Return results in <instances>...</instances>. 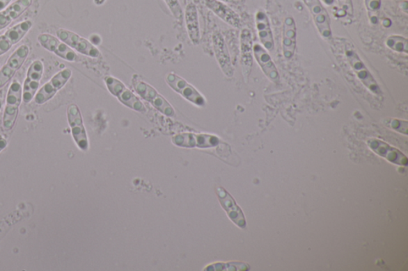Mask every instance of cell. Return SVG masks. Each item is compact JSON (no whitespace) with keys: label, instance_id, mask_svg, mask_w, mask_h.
<instances>
[{"label":"cell","instance_id":"31","mask_svg":"<svg viewBox=\"0 0 408 271\" xmlns=\"http://www.w3.org/2000/svg\"><path fill=\"white\" fill-rule=\"evenodd\" d=\"M13 0H0V10L6 8Z\"/></svg>","mask_w":408,"mask_h":271},{"label":"cell","instance_id":"7","mask_svg":"<svg viewBox=\"0 0 408 271\" xmlns=\"http://www.w3.org/2000/svg\"><path fill=\"white\" fill-rule=\"evenodd\" d=\"M165 81L169 87L172 88L175 92L179 93L187 101L198 107L205 106L207 104L205 98L198 92L195 87H193L181 76L174 73H170L165 77Z\"/></svg>","mask_w":408,"mask_h":271},{"label":"cell","instance_id":"29","mask_svg":"<svg viewBox=\"0 0 408 271\" xmlns=\"http://www.w3.org/2000/svg\"><path fill=\"white\" fill-rule=\"evenodd\" d=\"M164 2L166 3L175 19L180 20L183 18V10H182L179 0H164Z\"/></svg>","mask_w":408,"mask_h":271},{"label":"cell","instance_id":"20","mask_svg":"<svg viewBox=\"0 0 408 271\" xmlns=\"http://www.w3.org/2000/svg\"><path fill=\"white\" fill-rule=\"evenodd\" d=\"M256 24L259 40L268 52L274 49V40L269 19L266 13L258 10L256 15Z\"/></svg>","mask_w":408,"mask_h":271},{"label":"cell","instance_id":"23","mask_svg":"<svg viewBox=\"0 0 408 271\" xmlns=\"http://www.w3.org/2000/svg\"><path fill=\"white\" fill-rule=\"evenodd\" d=\"M34 0H16L6 8L0 12V31L6 28L13 22L17 19L23 14Z\"/></svg>","mask_w":408,"mask_h":271},{"label":"cell","instance_id":"21","mask_svg":"<svg viewBox=\"0 0 408 271\" xmlns=\"http://www.w3.org/2000/svg\"><path fill=\"white\" fill-rule=\"evenodd\" d=\"M204 3H205L208 9H210L214 14H216L226 24L235 27V28L241 27L242 22L239 15L229 8L228 5L219 1V0H204Z\"/></svg>","mask_w":408,"mask_h":271},{"label":"cell","instance_id":"35","mask_svg":"<svg viewBox=\"0 0 408 271\" xmlns=\"http://www.w3.org/2000/svg\"><path fill=\"white\" fill-rule=\"evenodd\" d=\"M2 106H3V103L1 101H0V110H1Z\"/></svg>","mask_w":408,"mask_h":271},{"label":"cell","instance_id":"34","mask_svg":"<svg viewBox=\"0 0 408 271\" xmlns=\"http://www.w3.org/2000/svg\"><path fill=\"white\" fill-rule=\"evenodd\" d=\"M107 2V0H93V3H95L97 6H102L104 3Z\"/></svg>","mask_w":408,"mask_h":271},{"label":"cell","instance_id":"30","mask_svg":"<svg viewBox=\"0 0 408 271\" xmlns=\"http://www.w3.org/2000/svg\"><path fill=\"white\" fill-rule=\"evenodd\" d=\"M338 3V6L343 12L352 17L354 14V4H352V0H335Z\"/></svg>","mask_w":408,"mask_h":271},{"label":"cell","instance_id":"27","mask_svg":"<svg viewBox=\"0 0 408 271\" xmlns=\"http://www.w3.org/2000/svg\"><path fill=\"white\" fill-rule=\"evenodd\" d=\"M382 0H365L368 18L372 24L378 23V14L382 8Z\"/></svg>","mask_w":408,"mask_h":271},{"label":"cell","instance_id":"32","mask_svg":"<svg viewBox=\"0 0 408 271\" xmlns=\"http://www.w3.org/2000/svg\"><path fill=\"white\" fill-rule=\"evenodd\" d=\"M8 146V141L3 138H0V152L3 151Z\"/></svg>","mask_w":408,"mask_h":271},{"label":"cell","instance_id":"15","mask_svg":"<svg viewBox=\"0 0 408 271\" xmlns=\"http://www.w3.org/2000/svg\"><path fill=\"white\" fill-rule=\"evenodd\" d=\"M33 26L31 20L22 22L0 36V56L6 54L15 44L23 40Z\"/></svg>","mask_w":408,"mask_h":271},{"label":"cell","instance_id":"25","mask_svg":"<svg viewBox=\"0 0 408 271\" xmlns=\"http://www.w3.org/2000/svg\"><path fill=\"white\" fill-rule=\"evenodd\" d=\"M385 44L387 47L394 52L405 54L406 55L408 54L407 38L404 36L397 35H391L387 38Z\"/></svg>","mask_w":408,"mask_h":271},{"label":"cell","instance_id":"4","mask_svg":"<svg viewBox=\"0 0 408 271\" xmlns=\"http://www.w3.org/2000/svg\"><path fill=\"white\" fill-rule=\"evenodd\" d=\"M22 99H23V88L20 83L15 81L8 88L6 107L3 116V127L5 131L12 130L17 120Z\"/></svg>","mask_w":408,"mask_h":271},{"label":"cell","instance_id":"17","mask_svg":"<svg viewBox=\"0 0 408 271\" xmlns=\"http://www.w3.org/2000/svg\"><path fill=\"white\" fill-rule=\"evenodd\" d=\"M216 190L219 201L225 211L227 212L229 218L240 228L245 229L246 222L244 214L242 212L241 208L237 206L234 198L221 186H217Z\"/></svg>","mask_w":408,"mask_h":271},{"label":"cell","instance_id":"14","mask_svg":"<svg viewBox=\"0 0 408 271\" xmlns=\"http://www.w3.org/2000/svg\"><path fill=\"white\" fill-rule=\"evenodd\" d=\"M368 146L371 150L378 154L379 156L387 159L390 163L399 165H407V158L395 147H391L389 143L372 138L368 140Z\"/></svg>","mask_w":408,"mask_h":271},{"label":"cell","instance_id":"12","mask_svg":"<svg viewBox=\"0 0 408 271\" xmlns=\"http://www.w3.org/2000/svg\"><path fill=\"white\" fill-rule=\"evenodd\" d=\"M30 54V49L26 45L19 47L10 55L8 62L0 69V88L6 85L26 62Z\"/></svg>","mask_w":408,"mask_h":271},{"label":"cell","instance_id":"11","mask_svg":"<svg viewBox=\"0 0 408 271\" xmlns=\"http://www.w3.org/2000/svg\"><path fill=\"white\" fill-rule=\"evenodd\" d=\"M38 42L47 51L56 55V56L68 62H79V58L72 49L69 47L58 38L49 34H42L38 35Z\"/></svg>","mask_w":408,"mask_h":271},{"label":"cell","instance_id":"16","mask_svg":"<svg viewBox=\"0 0 408 271\" xmlns=\"http://www.w3.org/2000/svg\"><path fill=\"white\" fill-rule=\"evenodd\" d=\"M212 42L214 56H216L220 69H221L225 76L233 77L235 70L233 63H231L228 49L226 45L224 38L221 33H214L212 37Z\"/></svg>","mask_w":408,"mask_h":271},{"label":"cell","instance_id":"18","mask_svg":"<svg viewBox=\"0 0 408 271\" xmlns=\"http://www.w3.org/2000/svg\"><path fill=\"white\" fill-rule=\"evenodd\" d=\"M253 55L267 79L278 82L280 79L278 70L267 49L259 44H256L253 46Z\"/></svg>","mask_w":408,"mask_h":271},{"label":"cell","instance_id":"2","mask_svg":"<svg viewBox=\"0 0 408 271\" xmlns=\"http://www.w3.org/2000/svg\"><path fill=\"white\" fill-rule=\"evenodd\" d=\"M345 56L352 70H354L362 84L375 95L382 96V91L380 90L377 80L374 79L371 72L366 67V64L363 63L354 48L351 46L350 42H346L345 44Z\"/></svg>","mask_w":408,"mask_h":271},{"label":"cell","instance_id":"10","mask_svg":"<svg viewBox=\"0 0 408 271\" xmlns=\"http://www.w3.org/2000/svg\"><path fill=\"white\" fill-rule=\"evenodd\" d=\"M173 142L175 146L185 148H212L220 145V140L217 136L207 134H194V133H184L175 136Z\"/></svg>","mask_w":408,"mask_h":271},{"label":"cell","instance_id":"13","mask_svg":"<svg viewBox=\"0 0 408 271\" xmlns=\"http://www.w3.org/2000/svg\"><path fill=\"white\" fill-rule=\"evenodd\" d=\"M44 65L42 60H36L27 69L26 77L23 87V101L29 104L35 97L40 87L43 75Z\"/></svg>","mask_w":408,"mask_h":271},{"label":"cell","instance_id":"19","mask_svg":"<svg viewBox=\"0 0 408 271\" xmlns=\"http://www.w3.org/2000/svg\"><path fill=\"white\" fill-rule=\"evenodd\" d=\"M297 47V26L291 16L286 17L283 26V54L286 60L294 58Z\"/></svg>","mask_w":408,"mask_h":271},{"label":"cell","instance_id":"22","mask_svg":"<svg viewBox=\"0 0 408 271\" xmlns=\"http://www.w3.org/2000/svg\"><path fill=\"white\" fill-rule=\"evenodd\" d=\"M253 38L251 32L244 29L240 35L241 65L242 74L247 77L251 74L253 65Z\"/></svg>","mask_w":408,"mask_h":271},{"label":"cell","instance_id":"6","mask_svg":"<svg viewBox=\"0 0 408 271\" xmlns=\"http://www.w3.org/2000/svg\"><path fill=\"white\" fill-rule=\"evenodd\" d=\"M57 36L61 41L81 54L92 58L101 56L100 51L95 45L74 32L61 28L57 31Z\"/></svg>","mask_w":408,"mask_h":271},{"label":"cell","instance_id":"24","mask_svg":"<svg viewBox=\"0 0 408 271\" xmlns=\"http://www.w3.org/2000/svg\"><path fill=\"white\" fill-rule=\"evenodd\" d=\"M185 22L190 40L194 45L201 42V28L198 23V10L194 3L187 5L185 10Z\"/></svg>","mask_w":408,"mask_h":271},{"label":"cell","instance_id":"8","mask_svg":"<svg viewBox=\"0 0 408 271\" xmlns=\"http://www.w3.org/2000/svg\"><path fill=\"white\" fill-rule=\"evenodd\" d=\"M71 76H72V71L70 69L59 71L37 92L34 97L35 102L41 105L49 101L56 95L59 90H62Z\"/></svg>","mask_w":408,"mask_h":271},{"label":"cell","instance_id":"1","mask_svg":"<svg viewBox=\"0 0 408 271\" xmlns=\"http://www.w3.org/2000/svg\"><path fill=\"white\" fill-rule=\"evenodd\" d=\"M132 85L134 86L136 93L145 101L150 103L159 112L168 116V117H174L175 113L172 105L155 88L148 85L146 81H142L139 75L134 74L132 76Z\"/></svg>","mask_w":408,"mask_h":271},{"label":"cell","instance_id":"5","mask_svg":"<svg viewBox=\"0 0 408 271\" xmlns=\"http://www.w3.org/2000/svg\"><path fill=\"white\" fill-rule=\"evenodd\" d=\"M312 15L319 34L324 40H332L333 31L331 27V19L327 10L325 9L321 0H303Z\"/></svg>","mask_w":408,"mask_h":271},{"label":"cell","instance_id":"9","mask_svg":"<svg viewBox=\"0 0 408 271\" xmlns=\"http://www.w3.org/2000/svg\"><path fill=\"white\" fill-rule=\"evenodd\" d=\"M68 119L71 133H72V136L77 146L81 151H87L88 148H89V141H88L86 131L80 109L76 104H71L69 105L68 108Z\"/></svg>","mask_w":408,"mask_h":271},{"label":"cell","instance_id":"28","mask_svg":"<svg viewBox=\"0 0 408 271\" xmlns=\"http://www.w3.org/2000/svg\"><path fill=\"white\" fill-rule=\"evenodd\" d=\"M384 124L386 126L390 127L391 129L398 131L401 134L407 135L408 123L407 120L389 119L384 121Z\"/></svg>","mask_w":408,"mask_h":271},{"label":"cell","instance_id":"33","mask_svg":"<svg viewBox=\"0 0 408 271\" xmlns=\"http://www.w3.org/2000/svg\"><path fill=\"white\" fill-rule=\"evenodd\" d=\"M327 6L333 8L336 3L335 0H321Z\"/></svg>","mask_w":408,"mask_h":271},{"label":"cell","instance_id":"3","mask_svg":"<svg viewBox=\"0 0 408 271\" xmlns=\"http://www.w3.org/2000/svg\"><path fill=\"white\" fill-rule=\"evenodd\" d=\"M104 83H106L109 92L117 97L119 101L125 105V106L136 110V112L142 113L146 112L144 104L123 82L112 76H109L104 79Z\"/></svg>","mask_w":408,"mask_h":271},{"label":"cell","instance_id":"26","mask_svg":"<svg viewBox=\"0 0 408 271\" xmlns=\"http://www.w3.org/2000/svg\"><path fill=\"white\" fill-rule=\"evenodd\" d=\"M249 265L242 263H219L208 265L204 269L208 271H225V270H247Z\"/></svg>","mask_w":408,"mask_h":271}]
</instances>
